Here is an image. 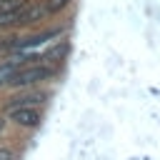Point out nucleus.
<instances>
[{"label": "nucleus", "mask_w": 160, "mask_h": 160, "mask_svg": "<svg viewBox=\"0 0 160 160\" xmlns=\"http://www.w3.org/2000/svg\"><path fill=\"white\" fill-rule=\"evenodd\" d=\"M50 75H52V70H50L48 65H28V68L18 70L8 85H15V88H28V85H35V82L45 80V78H50Z\"/></svg>", "instance_id": "f257e3e1"}, {"label": "nucleus", "mask_w": 160, "mask_h": 160, "mask_svg": "<svg viewBox=\"0 0 160 160\" xmlns=\"http://www.w3.org/2000/svg\"><path fill=\"white\" fill-rule=\"evenodd\" d=\"M2 130H5V120L0 118V132H2Z\"/></svg>", "instance_id": "6e6552de"}, {"label": "nucleus", "mask_w": 160, "mask_h": 160, "mask_svg": "<svg viewBox=\"0 0 160 160\" xmlns=\"http://www.w3.org/2000/svg\"><path fill=\"white\" fill-rule=\"evenodd\" d=\"M68 5H70V0H45V2H42V10H45V15H58V12H62Z\"/></svg>", "instance_id": "423d86ee"}, {"label": "nucleus", "mask_w": 160, "mask_h": 160, "mask_svg": "<svg viewBox=\"0 0 160 160\" xmlns=\"http://www.w3.org/2000/svg\"><path fill=\"white\" fill-rule=\"evenodd\" d=\"M42 15H45L42 5H38V2H28V0H25V2L18 8V12L12 15L10 22H15V25H28V22H38Z\"/></svg>", "instance_id": "f03ea898"}, {"label": "nucleus", "mask_w": 160, "mask_h": 160, "mask_svg": "<svg viewBox=\"0 0 160 160\" xmlns=\"http://www.w3.org/2000/svg\"><path fill=\"white\" fill-rule=\"evenodd\" d=\"M45 102V92H25V95H18L15 100H10L8 110L12 108H38Z\"/></svg>", "instance_id": "20e7f679"}, {"label": "nucleus", "mask_w": 160, "mask_h": 160, "mask_svg": "<svg viewBox=\"0 0 160 160\" xmlns=\"http://www.w3.org/2000/svg\"><path fill=\"white\" fill-rule=\"evenodd\" d=\"M0 160H12V152H10V150H2V148H0Z\"/></svg>", "instance_id": "0eeeda50"}, {"label": "nucleus", "mask_w": 160, "mask_h": 160, "mask_svg": "<svg viewBox=\"0 0 160 160\" xmlns=\"http://www.w3.org/2000/svg\"><path fill=\"white\" fill-rule=\"evenodd\" d=\"M20 65H22V58H12V60L0 62V85H8L12 80V75L20 70Z\"/></svg>", "instance_id": "39448f33"}, {"label": "nucleus", "mask_w": 160, "mask_h": 160, "mask_svg": "<svg viewBox=\"0 0 160 160\" xmlns=\"http://www.w3.org/2000/svg\"><path fill=\"white\" fill-rule=\"evenodd\" d=\"M8 112H10V120L18 122L20 128H35L40 122V118H42L38 108H12Z\"/></svg>", "instance_id": "7ed1b4c3"}]
</instances>
